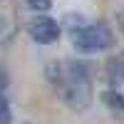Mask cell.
<instances>
[{
    "instance_id": "obj_3",
    "label": "cell",
    "mask_w": 124,
    "mask_h": 124,
    "mask_svg": "<svg viewBox=\"0 0 124 124\" xmlns=\"http://www.w3.org/2000/svg\"><path fill=\"white\" fill-rule=\"evenodd\" d=\"M27 32L40 45H52L60 37V25L52 17H47V15H37V17H32L27 23Z\"/></svg>"
},
{
    "instance_id": "obj_1",
    "label": "cell",
    "mask_w": 124,
    "mask_h": 124,
    "mask_svg": "<svg viewBox=\"0 0 124 124\" xmlns=\"http://www.w3.org/2000/svg\"><path fill=\"white\" fill-rule=\"evenodd\" d=\"M47 77L52 79L55 89L65 104L75 112H82L92 102V79L87 75V67L82 62H67V65H50Z\"/></svg>"
},
{
    "instance_id": "obj_5",
    "label": "cell",
    "mask_w": 124,
    "mask_h": 124,
    "mask_svg": "<svg viewBox=\"0 0 124 124\" xmlns=\"http://www.w3.org/2000/svg\"><path fill=\"white\" fill-rule=\"evenodd\" d=\"M104 99L109 102V104H112V107H117L119 112L124 109V99H122V97L117 94V92H107V94H104Z\"/></svg>"
},
{
    "instance_id": "obj_7",
    "label": "cell",
    "mask_w": 124,
    "mask_h": 124,
    "mask_svg": "<svg viewBox=\"0 0 124 124\" xmlns=\"http://www.w3.org/2000/svg\"><path fill=\"white\" fill-rule=\"evenodd\" d=\"M119 70H122V72H124V60H119Z\"/></svg>"
},
{
    "instance_id": "obj_4",
    "label": "cell",
    "mask_w": 124,
    "mask_h": 124,
    "mask_svg": "<svg viewBox=\"0 0 124 124\" xmlns=\"http://www.w3.org/2000/svg\"><path fill=\"white\" fill-rule=\"evenodd\" d=\"M10 117H13V114H10V104H8V99L0 94V124H8Z\"/></svg>"
},
{
    "instance_id": "obj_2",
    "label": "cell",
    "mask_w": 124,
    "mask_h": 124,
    "mask_svg": "<svg viewBox=\"0 0 124 124\" xmlns=\"http://www.w3.org/2000/svg\"><path fill=\"white\" fill-rule=\"evenodd\" d=\"M112 42H114V35L104 23H92L72 32V45L79 52H102V50L112 47Z\"/></svg>"
},
{
    "instance_id": "obj_6",
    "label": "cell",
    "mask_w": 124,
    "mask_h": 124,
    "mask_svg": "<svg viewBox=\"0 0 124 124\" xmlns=\"http://www.w3.org/2000/svg\"><path fill=\"white\" fill-rule=\"evenodd\" d=\"M25 3L32 8V10H47L50 8V0H25Z\"/></svg>"
},
{
    "instance_id": "obj_8",
    "label": "cell",
    "mask_w": 124,
    "mask_h": 124,
    "mask_svg": "<svg viewBox=\"0 0 124 124\" xmlns=\"http://www.w3.org/2000/svg\"><path fill=\"white\" fill-rule=\"evenodd\" d=\"M119 20H122V27H124V10H122V15H119Z\"/></svg>"
}]
</instances>
